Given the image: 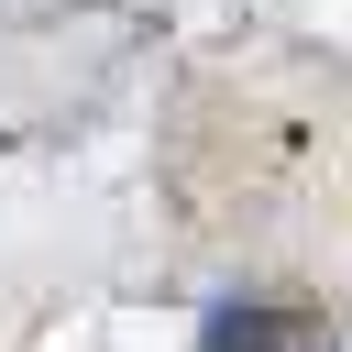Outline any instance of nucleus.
Wrapping results in <instances>:
<instances>
[{"mask_svg":"<svg viewBox=\"0 0 352 352\" xmlns=\"http://www.w3.org/2000/svg\"><path fill=\"white\" fill-rule=\"evenodd\" d=\"M275 341H286V319L242 308V319H209V341H198V352H275Z\"/></svg>","mask_w":352,"mask_h":352,"instance_id":"obj_1","label":"nucleus"}]
</instances>
